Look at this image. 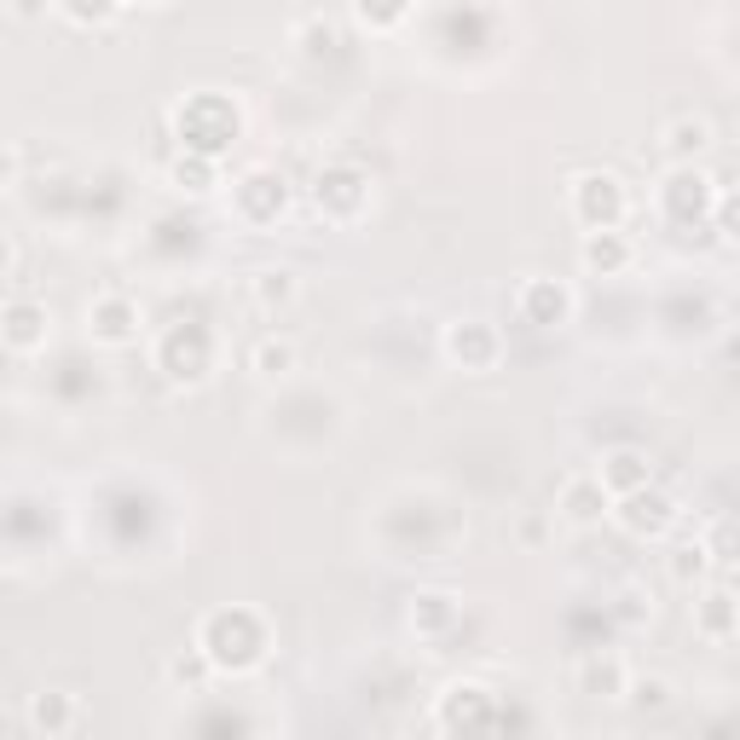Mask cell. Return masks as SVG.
<instances>
[{"label":"cell","instance_id":"obj_14","mask_svg":"<svg viewBox=\"0 0 740 740\" xmlns=\"http://www.w3.org/2000/svg\"><path fill=\"white\" fill-rule=\"evenodd\" d=\"M521 301H527L532 312H539L544 324H555V319L567 312V295H562V289H550V284H527V289H521Z\"/></svg>","mask_w":740,"mask_h":740},{"label":"cell","instance_id":"obj_18","mask_svg":"<svg viewBox=\"0 0 740 740\" xmlns=\"http://www.w3.org/2000/svg\"><path fill=\"white\" fill-rule=\"evenodd\" d=\"M12 7L24 12V17H35V12H47V0H12Z\"/></svg>","mask_w":740,"mask_h":740},{"label":"cell","instance_id":"obj_5","mask_svg":"<svg viewBox=\"0 0 740 740\" xmlns=\"http://www.w3.org/2000/svg\"><path fill=\"white\" fill-rule=\"evenodd\" d=\"M134 324H139V312L127 295H99V301H92V330H99L104 342H127Z\"/></svg>","mask_w":740,"mask_h":740},{"label":"cell","instance_id":"obj_12","mask_svg":"<svg viewBox=\"0 0 740 740\" xmlns=\"http://www.w3.org/2000/svg\"><path fill=\"white\" fill-rule=\"evenodd\" d=\"M255 370H261V377H289V370H295V347L267 336L261 347H255Z\"/></svg>","mask_w":740,"mask_h":740},{"label":"cell","instance_id":"obj_3","mask_svg":"<svg viewBox=\"0 0 740 740\" xmlns=\"http://www.w3.org/2000/svg\"><path fill=\"white\" fill-rule=\"evenodd\" d=\"M596 480L607 486V497L637 492V486H648V457H642V452H631V446H619V452H607V457H602Z\"/></svg>","mask_w":740,"mask_h":740},{"label":"cell","instance_id":"obj_4","mask_svg":"<svg viewBox=\"0 0 740 740\" xmlns=\"http://www.w3.org/2000/svg\"><path fill=\"white\" fill-rule=\"evenodd\" d=\"M562 515H567V521H602V515H607V486H602V480L596 474H579V480H567V486H562Z\"/></svg>","mask_w":740,"mask_h":740},{"label":"cell","instance_id":"obj_19","mask_svg":"<svg viewBox=\"0 0 740 740\" xmlns=\"http://www.w3.org/2000/svg\"><path fill=\"white\" fill-rule=\"evenodd\" d=\"M12 169H17V162H12V151H7V145H0V180H7Z\"/></svg>","mask_w":740,"mask_h":740},{"label":"cell","instance_id":"obj_17","mask_svg":"<svg viewBox=\"0 0 740 740\" xmlns=\"http://www.w3.org/2000/svg\"><path fill=\"white\" fill-rule=\"evenodd\" d=\"M174 174H180V180H192L197 192H202V180H209V169H202L197 157H180V162H174Z\"/></svg>","mask_w":740,"mask_h":740},{"label":"cell","instance_id":"obj_1","mask_svg":"<svg viewBox=\"0 0 740 740\" xmlns=\"http://www.w3.org/2000/svg\"><path fill=\"white\" fill-rule=\"evenodd\" d=\"M619 521L631 527V532H665L677 521V509H671V497L654 492V486H637V492H619Z\"/></svg>","mask_w":740,"mask_h":740},{"label":"cell","instance_id":"obj_16","mask_svg":"<svg viewBox=\"0 0 740 740\" xmlns=\"http://www.w3.org/2000/svg\"><path fill=\"white\" fill-rule=\"evenodd\" d=\"M169 677L185 682V689H202V677H209V654H180V659L169 665Z\"/></svg>","mask_w":740,"mask_h":740},{"label":"cell","instance_id":"obj_15","mask_svg":"<svg viewBox=\"0 0 740 740\" xmlns=\"http://www.w3.org/2000/svg\"><path fill=\"white\" fill-rule=\"evenodd\" d=\"M625 694H631L637 700V706L648 712V706H671V682H665V677H642V682H625Z\"/></svg>","mask_w":740,"mask_h":740},{"label":"cell","instance_id":"obj_20","mask_svg":"<svg viewBox=\"0 0 740 740\" xmlns=\"http://www.w3.org/2000/svg\"><path fill=\"white\" fill-rule=\"evenodd\" d=\"M12 261V244H7V237H0V267H7Z\"/></svg>","mask_w":740,"mask_h":740},{"label":"cell","instance_id":"obj_8","mask_svg":"<svg viewBox=\"0 0 740 740\" xmlns=\"http://www.w3.org/2000/svg\"><path fill=\"white\" fill-rule=\"evenodd\" d=\"M712 145V122H700V116H682V122H671L665 127V157L671 162H689V157H700Z\"/></svg>","mask_w":740,"mask_h":740},{"label":"cell","instance_id":"obj_7","mask_svg":"<svg viewBox=\"0 0 740 740\" xmlns=\"http://www.w3.org/2000/svg\"><path fill=\"white\" fill-rule=\"evenodd\" d=\"M41 324H47V312L35 307V301L0 307V336H7L12 347H35V342H41Z\"/></svg>","mask_w":740,"mask_h":740},{"label":"cell","instance_id":"obj_11","mask_svg":"<svg viewBox=\"0 0 740 740\" xmlns=\"http://www.w3.org/2000/svg\"><path fill=\"white\" fill-rule=\"evenodd\" d=\"M700 625H706L712 637H729L735 631V596H729V590H712V596L700 602Z\"/></svg>","mask_w":740,"mask_h":740},{"label":"cell","instance_id":"obj_2","mask_svg":"<svg viewBox=\"0 0 740 740\" xmlns=\"http://www.w3.org/2000/svg\"><path fill=\"white\" fill-rule=\"evenodd\" d=\"M625 682H631L625 659H614V654H590V659H579V689H584V694H596V700H619V694H625Z\"/></svg>","mask_w":740,"mask_h":740},{"label":"cell","instance_id":"obj_6","mask_svg":"<svg viewBox=\"0 0 740 740\" xmlns=\"http://www.w3.org/2000/svg\"><path fill=\"white\" fill-rule=\"evenodd\" d=\"M29 729H47V735L76 729V694H59V689L35 694L29 700Z\"/></svg>","mask_w":740,"mask_h":740},{"label":"cell","instance_id":"obj_10","mask_svg":"<svg viewBox=\"0 0 740 740\" xmlns=\"http://www.w3.org/2000/svg\"><path fill=\"white\" fill-rule=\"evenodd\" d=\"M584 267L619 272V267H625V237H619V232H590V237H584Z\"/></svg>","mask_w":740,"mask_h":740},{"label":"cell","instance_id":"obj_13","mask_svg":"<svg viewBox=\"0 0 740 740\" xmlns=\"http://www.w3.org/2000/svg\"><path fill=\"white\" fill-rule=\"evenodd\" d=\"M255 295H261L267 307L289 301V295H295V272H284V267H267V272H255Z\"/></svg>","mask_w":740,"mask_h":740},{"label":"cell","instance_id":"obj_9","mask_svg":"<svg viewBox=\"0 0 740 740\" xmlns=\"http://www.w3.org/2000/svg\"><path fill=\"white\" fill-rule=\"evenodd\" d=\"M452 359H469V365H486L492 359V330H480V324H452Z\"/></svg>","mask_w":740,"mask_h":740}]
</instances>
